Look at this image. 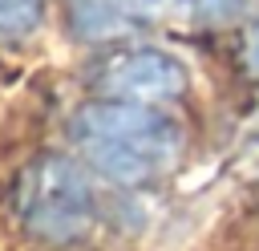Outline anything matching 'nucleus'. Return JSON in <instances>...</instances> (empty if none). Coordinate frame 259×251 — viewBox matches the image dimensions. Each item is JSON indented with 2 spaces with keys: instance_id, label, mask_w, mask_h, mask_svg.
Wrapping results in <instances>:
<instances>
[{
  "instance_id": "f257e3e1",
  "label": "nucleus",
  "mask_w": 259,
  "mask_h": 251,
  "mask_svg": "<svg viewBox=\"0 0 259 251\" xmlns=\"http://www.w3.org/2000/svg\"><path fill=\"white\" fill-rule=\"evenodd\" d=\"M69 138L85 166L121 186L154 182L182 158V126L162 105H130L109 97L81 105L69 121Z\"/></svg>"
},
{
  "instance_id": "f03ea898",
  "label": "nucleus",
  "mask_w": 259,
  "mask_h": 251,
  "mask_svg": "<svg viewBox=\"0 0 259 251\" xmlns=\"http://www.w3.org/2000/svg\"><path fill=\"white\" fill-rule=\"evenodd\" d=\"M16 223L45 243L81 239L97 215V194L89 174L65 154L32 158L16 178Z\"/></svg>"
},
{
  "instance_id": "7ed1b4c3",
  "label": "nucleus",
  "mask_w": 259,
  "mask_h": 251,
  "mask_svg": "<svg viewBox=\"0 0 259 251\" xmlns=\"http://www.w3.org/2000/svg\"><path fill=\"white\" fill-rule=\"evenodd\" d=\"M101 93L109 101H130V105H166L186 93V65L170 57L166 49L154 45H134L113 53L101 65L97 77Z\"/></svg>"
},
{
  "instance_id": "20e7f679",
  "label": "nucleus",
  "mask_w": 259,
  "mask_h": 251,
  "mask_svg": "<svg viewBox=\"0 0 259 251\" xmlns=\"http://www.w3.org/2000/svg\"><path fill=\"white\" fill-rule=\"evenodd\" d=\"M162 0H65L69 32L77 40H130L154 28Z\"/></svg>"
},
{
  "instance_id": "39448f33",
  "label": "nucleus",
  "mask_w": 259,
  "mask_h": 251,
  "mask_svg": "<svg viewBox=\"0 0 259 251\" xmlns=\"http://www.w3.org/2000/svg\"><path fill=\"white\" fill-rule=\"evenodd\" d=\"M251 4H255V0H162V8H170L178 20L206 24V28L243 20V16L251 12Z\"/></svg>"
},
{
  "instance_id": "423d86ee",
  "label": "nucleus",
  "mask_w": 259,
  "mask_h": 251,
  "mask_svg": "<svg viewBox=\"0 0 259 251\" xmlns=\"http://www.w3.org/2000/svg\"><path fill=\"white\" fill-rule=\"evenodd\" d=\"M45 0H0V32L4 36H24L40 24Z\"/></svg>"
},
{
  "instance_id": "0eeeda50",
  "label": "nucleus",
  "mask_w": 259,
  "mask_h": 251,
  "mask_svg": "<svg viewBox=\"0 0 259 251\" xmlns=\"http://www.w3.org/2000/svg\"><path fill=\"white\" fill-rule=\"evenodd\" d=\"M243 61H247V69H251V77L259 81V8L251 12V20H247V40H243Z\"/></svg>"
}]
</instances>
